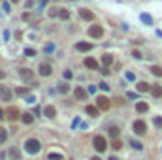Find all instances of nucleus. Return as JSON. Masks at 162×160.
I'll use <instances>...</instances> for the list:
<instances>
[{"mask_svg":"<svg viewBox=\"0 0 162 160\" xmlns=\"http://www.w3.org/2000/svg\"><path fill=\"white\" fill-rule=\"evenodd\" d=\"M40 149H42V143H40L36 138H30V139H27V143H25V151L28 154H36V153H40Z\"/></svg>","mask_w":162,"mask_h":160,"instance_id":"1","label":"nucleus"},{"mask_svg":"<svg viewBox=\"0 0 162 160\" xmlns=\"http://www.w3.org/2000/svg\"><path fill=\"white\" fill-rule=\"evenodd\" d=\"M93 145H94V149H96L98 153H104L106 147H108V143H106V139H104L102 136H96V138L93 139Z\"/></svg>","mask_w":162,"mask_h":160,"instance_id":"2","label":"nucleus"},{"mask_svg":"<svg viewBox=\"0 0 162 160\" xmlns=\"http://www.w3.org/2000/svg\"><path fill=\"white\" fill-rule=\"evenodd\" d=\"M96 106H98V109H102V111H108L109 109V100L106 96H96Z\"/></svg>","mask_w":162,"mask_h":160,"instance_id":"3","label":"nucleus"},{"mask_svg":"<svg viewBox=\"0 0 162 160\" xmlns=\"http://www.w3.org/2000/svg\"><path fill=\"white\" fill-rule=\"evenodd\" d=\"M132 128H134V132L138 134V136H141V134H145V132H147V125H145L143 121H134Z\"/></svg>","mask_w":162,"mask_h":160,"instance_id":"4","label":"nucleus"},{"mask_svg":"<svg viewBox=\"0 0 162 160\" xmlns=\"http://www.w3.org/2000/svg\"><path fill=\"white\" fill-rule=\"evenodd\" d=\"M6 115H8L9 121H17V119H21V117H23V113L19 111L17 107H9V109L6 111Z\"/></svg>","mask_w":162,"mask_h":160,"instance_id":"5","label":"nucleus"},{"mask_svg":"<svg viewBox=\"0 0 162 160\" xmlns=\"http://www.w3.org/2000/svg\"><path fill=\"white\" fill-rule=\"evenodd\" d=\"M102 34H104V30H102V27H98V25H93V27L89 28L90 38H102Z\"/></svg>","mask_w":162,"mask_h":160,"instance_id":"6","label":"nucleus"},{"mask_svg":"<svg viewBox=\"0 0 162 160\" xmlns=\"http://www.w3.org/2000/svg\"><path fill=\"white\" fill-rule=\"evenodd\" d=\"M51 74H53L51 64H47V62H42V64H40V75L47 77V75H51Z\"/></svg>","mask_w":162,"mask_h":160,"instance_id":"7","label":"nucleus"},{"mask_svg":"<svg viewBox=\"0 0 162 160\" xmlns=\"http://www.w3.org/2000/svg\"><path fill=\"white\" fill-rule=\"evenodd\" d=\"M19 75H21V79L30 81V79L34 77V72H32V70H28V68H21V70H19Z\"/></svg>","mask_w":162,"mask_h":160,"instance_id":"8","label":"nucleus"},{"mask_svg":"<svg viewBox=\"0 0 162 160\" xmlns=\"http://www.w3.org/2000/svg\"><path fill=\"white\" fill-rule=\"evenodd\" d=\"M0 100H12V90L4 85H0Z\"/></svg>","mask_w":162,"mask_h":160,"instance_id":"9","label":"nucleus"},{"mask_svg":"<svg viewBox=\"0 0 162 160\" xmlns=\"http://www.w3.org/2000/svg\"><path fill=\"white\" fill-rule=\"evenodd\" d=\"M75 49L81 51V53H87V51L93 49V43H89V42H79L77 45H75Z\"/></svg>","mask_w":162,"mask_h":160,"instance_id":"10","label":"nucleus"},{"mask_svg":"<svg viewBox=\"0 0 162 160\" xmlns=\"http://www.w3.org/2000/svg\"><path fill=\"white\" fill-rule=\"evenodd\" d=\"M79 17L85 19V21H94V13L89 12V9H79Z\"/></svg>","mask_w":162,"mask_h":160,"instance_id":"11","label":"nucleus"},{"mask_svg":"<svg viewBox=\"0 0 162 160\" xmlns=\"http://www.w3.org/2000/svg\"><path fill=\"white\" fill-rule=\"evenodd\" d=\"M87 94H89V92L85 89H81V87L75 89V100H87Z\"/></svg>","mask_w":162,"mask_h":160,"instance_id":"12","label":"nucleus"},{"mask_svg":"<svg viewBox=\"0 0 162 160\" xmlns=\"http://www.w3.org/2000/svg\"><path fill=\"white\" fill-rule=\"evenodd\" d=\"M43 115L49 117V119H53L55 115H57V109H55L53 106H45V107H43Z\"/></svg>","mask_w":162,"mask_h":160,"instance_id":"13","label":"nucleus"},{"mask_svg":"<svg viewBox=\"0 0 162 160\" xmlns=\"http://www.w3.org/2000/svg\"><path fill=\"white\" fill-rule=\"evenodd\" d=\"M85 111H87L90 117H98V115H100L98 106H87V107H85Z\"/></svg>","mask_w":162,"mask_h":160,"instance_id":"14","label":"nucleus"},{"mask_svg":"<svg viewBox=\"0 0 162 160\" xmlns=\"http://www.w3.org/2000/svg\"><path fill=\"white\" fill-rule=\"evenodd\" d=\"M136 87H138V90H140V92H149V90H153V87H151L149 83H145V81H140V83L136 85Z\"/></svg>","mask_w":162,"mask_h":160,"instance_id":"15","label":"nucleus"},{"mask_svg":"<svg viewBox=\"0 0 162 160\" xmlns=\"http://www.w3.org/2000/svg\"><path fill=\"white\" fill-rule=\"evenodd\" d=\"M85 66L96 70V68H98V62H96V59H93V56H87V59H85Z\"/></svg>","mask_w":162,"mask_h":160,"instance_id":"16","label":"nucleus"},{"mask_svg":"<svg viewBox=\"0 0 162 160\" xmlns=\"http://www.w3.org/2000/svg\"><path fill=\"white\" fill-rule=\"evenodd\" d=\"M21 121L25 122V125H32V122H34V113H23Z\"/></svg>","mask_w":162,"mask_h":160,"instance_id":"17","label":"nucleus"},{"mask_svg":"<svg viewBox=\"0 0 162 160\" xmlns=\"http://www.w3.org/2000/svg\"><path fill=\"white\" fill-rule=\"evenodd\" d=\"M140 19H141V23H145V25H153V17H151L149 13H141Z\"/></svg>","mask_w":162,"mask_h":160,"instance_id":"18","label":"nucleus"},{"mask_svg":"<svg viewBox=\"0 0 162 160\" xmlns=\"http://www.w3.org/2000/svg\"><path fill=\"white\" fill-rule=\"evenodd\" d=\"M147 109H149V106L145 104V102H140V104H136V111H138V113H145Z\"/></svg>","mask_w":162,"mask_h":160,"instance_id":"19","label":"nucleus"},{"mask_svg":"<svg viewBox=\"0 0 162 160\" xmlns=\"http://www.w3.org/2000/svg\"><path fill=\"white\" fill-rule=\"evenodd\" d=\"M9 156H12L13 160H21V153H19L17 149L13 147V149H9Z\"/></svg>","mask_w":162,"mask_h":160,"instance_id":"20","label":"nucleus"},{"mask_svg":"<svg viewBox=\"0 0 162 160\" xmlns=\"http://www.w3.org/2000/svg\"><path fill=\"white\" fill-rule=\"evenodd\" d=\"M47 160H64V158H62V154H60V153H49L47 154Z\"/></svg>","mask_w":162,"mask_h":160,"instance_id":"21","label":"nucleus"},{"mask_svg":"<svg viewBox=\"0 0 162 160\" xmlns=\"http://www.w3.org/2000/svg\"><path fill=\"white\" fill-rule=\"evenodd\" d=\"M102 62H104L106 68H108V66L113 62V56H111V55H104V56H102Z\"/></svg>","mask_w":162,"mask_h":160,"instance_id":"22","label":"nucleus"},{"mask_svg":"<svg viewBox=\"0 0 162 160\" xmlns=\"http://www.w3.org/2000/svg\"><path fill=\"white\" fill-rule=\"evenodd\" d=\"M151 94L155 98H160L162 96V87H153V90H151Z\"/></svg>","mask_w":162,"mask_h":160,"instance_id":"23","label":"nucleus"},{"mask_svg":"<svg viewBox=\"0 0 162 160\" xmlns=\"http://www.w3.org/2000/svg\"><path fill=\"white\" fill-rule=\"evenodd\" d=\"M151 74L156 75V77H162V68L160 66H153V68H151Z\"/></svg>","mask_w":162,"mask_h":160,"instance_id":"24","label":"nucleus"},{"mask_svg":"<svg viewBox=\"0 0 162 160\" xmlns=\"http://www.w3.org/2000/svg\"><path fill=\"white\" fill-rule=\"evenodd\" d=\"M59 17L66 21V19H70V12H68V9H59Z\"/></svg>","mask_w":162,"mask_h":160,"instance_id":"25","label":"nucleus"},{"mask_svg":"<svg viewBox=\"0 0 162 160\" xmlns=\"http://www.w3.org/2000/svg\"><path fill=\"white\" fill-rule=\"evenodd\" d=\"M6 139H8V132H6V128L0 126V143H4Z\"/></svg>","mask_w":162,"mask_h":160,"instance_id":"26","label":"nucleus"},{"mask_svg":"<svg viewBox=\"0 0 162 160\" xmlns=\"http://www.w3.org/2000/svg\"><path fill=\"white\" fill-rule=\"evenodd\" d=\"M109 134H111V138H113V139H117V136H119V128H117V126H111V128H109Z\"/></svg>","mask_w":162,"mask_h":160,"instance_id":"27","label":"nucleus"},{"mask_svg":"<svg viewBox=\"0 0 162 160\" xmlns=\"http://www.w3.org/2000/svg\"><path fill=\"white\" fill-rule=\"evenodd\" d=\"M111 147H113V149H115V151H119V149H121V147H123V143H121V141H119V139H113V141H111Z\"/></svg>","mask_w":162,"mask_h":160,"instance_id":"28","label":"nucleus"},{"mask_svg":"<svg viewBox=\"0 0 162 160\" xmlns=\"http://www.w3.org/2000/svg\"><path fill=\"white\" fill-rule=\"evenodd\" d=\"M15 92H17L19 96H27V94H28V89H25V87H19V89L15 90Z\"/></svg>","mask_w":162,"mask_h":160,"instance_id":"29","label":"nucleus"},{"mask_svg":"<svg viewBox=\"0 0 162 160\" xmlns=\"http://www.w3.org/2000/svg\"><path fill=\"white\" fill-rule=\"evenodd\" d=\"M130 143H132V147L136 149V151H141V149H143V145H141L140 141H136V139H132V141H130Z\"/></svg>","mask_w":162,"mask_h":160,"instance_id":"30","label":"nucleus"},{"mask_svg":"<svg viewBox=\"0 0 162 160\" xmlns=\"http://www.w3.org/2000/svg\"><path fill=\"white\" fill-rule=\"evenodd\" d=\"M43 51H45V53H53V51H55V45H53V43H45Z\"/></svg>","mask_w":162,"mask_h":160,"instance_id":"31","label":"nucleus"},{"mask_svg":"<svg viewBox=\"0 0 162 160\" xmlns=\"http://www.w3.org/2000/svg\"><path fill=\"white\" fill-rule=\"evenodd\" d=\"M62 77H64V79H72V77H74V74H72V72H70V70H64Z\"/></svg>","mask_w":162,"mask_h":160,"instance_id":"32","label":"nucleus"},{"mask_svg":"<svg viewBox=\"0 0 162 160\" xmlns=\"http://www.w3.org/2000/svg\"><path fill=\"white\" fill-rule=\"evenodd\" d=\"M25 55H27V56H34V55H36V51L30 49V47H27V49H25Z\"/></svg>","mask_w":162,"mask_h":160,"instance_id":"33","label":"nucleus"},{"mask_svg":"<svg viewBox=\"0 0 162 160\" xmlns=\"http://www.w3.org/2000/svg\"><path fill=\"white\" fill-rule=\"evenodd\" d=\"M68 90H70L68 85H59V92H62V94H64V92H68Z\"/></svg>","mask_w":162,"mask_h":160,"instance_id":"34","label":"nucleus"},{"mask_svg":"<svg viewBox=\"0 0 162 160\" xmlns=\"http://www.w3.org/2000/svg\"><path fill=\"white\" fill-rule=\"evenodd\" d=\"M124 77H126L128 81H134V79H136V75L132 74V72H126V74H124Z\"/></svg>","mask_w":162,"mask_h":160,"instance_id":"35","label":"nucleus"},{"mask_svg":"<svg viewBox=\"0 0 162 160\" xmlns=\"http://www.w3.org/2000/svg\"><path fill=\"white\" fill-rule=\"evenodd\" d=\"M55 15H59V8H51V9H49V17H55Z\"/></svg>","mask_w":162,"mask_h":160,"instance_id":"36","label":"nucleus"},{"mask_svg":"<svg viewBox=\"0 0 162 160\" xmlns=\"http://www.w3.org/2000/svg\"><path fill=\"white\" fill-rule=\"evenodd\" d=\"M98 87H100L102 90H106V92L109 90V85H108V83H104V81H102V83H98Z\"/></svg>","mask_w":162,"mask_h":160,"instance_id":"37","label":"nucleus"},{"mask_svg":"<svg viewBox=\"0 0 162 160\" xmlns=\"http://www.w3.org/2000/svg\"><path fill=\"white\" fill-rule=\"evenodd\" d=\"M155 126L162 128V117H155Z\"/></svg>","mask_w":162,"mask_h":160,"instance_id":"38","label":"nucleus"},{"mask_svg":"<svg viewBox=\"0 0 162 160\" xmlns=\"http://www.w3.org/2000/svg\"><path fill=\"white\" fill-rule=\"evenodd\" d=\"M27 102H28V104H34V102H36V98H34L32 94H28L27 96Z\"/></svg>","mask_w":162,"mask_h":160,"instance_id":"39","label":"nucleus"},{"mask_svg":"<svg viewBox=\"0 0 162 160\" xmlns=\"http://www.w3.org/2000/svg\"><path fill=\"white\" fill-rule=\"evenodd\" d=\"M87 92H89V94H94V92H96V87H94V85H90L89 89H87Z\"/></svg>","mask_w":162,"mask_h":160,"instance_id":"40","label":"nucleus"},{"mask_svg":"<svg viewBox=\"0 0 162 160\" xmlns=\"http://www.w3.org/2000/svg\"><path fill=\"white\" fill-rule=\"evenodd\" d=\"M132 56H134V59H138V60H140V59H141V53H140V51H134V53H132Z\"/></svg>","mask_w":162,"mask_h":160,"instance_id":"41","label":"nucleus"},{"mask_svg":"<svg viewBox=\"0 0 162 160\" xmlns=\"http://www.w3.org/2000/svg\"><path fill=\"white\" fill-rule=\"evenodd\" d=\"M126 96H128V98H130V100H136V98H138V96H136V94H134V92H126Z\"/></svg>","mask_w":162,"mask_h":160,"instance_id":"42","label":"nucleus"},{"mask_svg":"<svg viewBox=\"0 0 162 160\" xmlns=\"http://www.w3.org/2000/svg\"><path fill=\"white\" fill-rule=\"evenodd\" d=\"M100 74H102V75H108V74H109V70H108V68H106V66H104V68L100 70Z\"/></svg>","mask_w":162,"mask_h":160,"instance_id":"43","label":"nucleus"},{"mask_svg":"<svg viewBox=\"0 0 162 160\" xmlns=\"http://www.w3.org/2000/svg\"><path fill=\"white\" fill-rule=\"evenodd\" d=\"M2 8H4V9H6V13L9 12V4H8V2H4V4H2Z\"/></svg>","mask_w":162,"mask_h":160,"instance_id":"44","label":"nucleus"},{"mask_svg":"<svg viewBox=\"0 0 162 160\" xmlns=\"http://www.w3.org/2000/svg\"><path fill=\"white\" fill-rule=\"evenodd\" d=\"M4 75H6V74H4V72L0 70V79H4Z\"/></svg>","mask_w":162,"mask_h":160,"instance_id":"45","label":"nucleus"},{"mask_svg":"<svg viewBox=\"0 0 162 160\" xmlns=\"http://www.w3.org/2000/svg\"><path fill=\"white\" fill-rule=\"evenodd\" d=\"M4 117H6V115H4V111H2V109H0V119H4Z\"/></svg>","mask_w":162,"mask_h":160,"instance_id":"46","label":"nucleus"},{"mask_svg":"<svg viewBox=\"0 0 162 160\" xmlns=\"http://www.w3.org/2000/svg\"><path fill=\"white\" fill-rule=\"evenodd\" d=\"M108 160H119V158H117V156H109Z\"/></svg>","mask_w":162,"mask_h":160,"instance_id":"47","label":"nucleus"},{"mask_svg":"<svg viewBox=\"0 0 162 160\" xmlns=\"http://www.w3.org/2000/svg\"><path fill=\"white\" fill-rule=\"evenodd\" d=\"M90 160H102V158H100V156H93V158H90Z\"/></svg>","mask_w":162,"mask_h":160,"instance_id":"48","label":"nucleus"}]
</instances>
